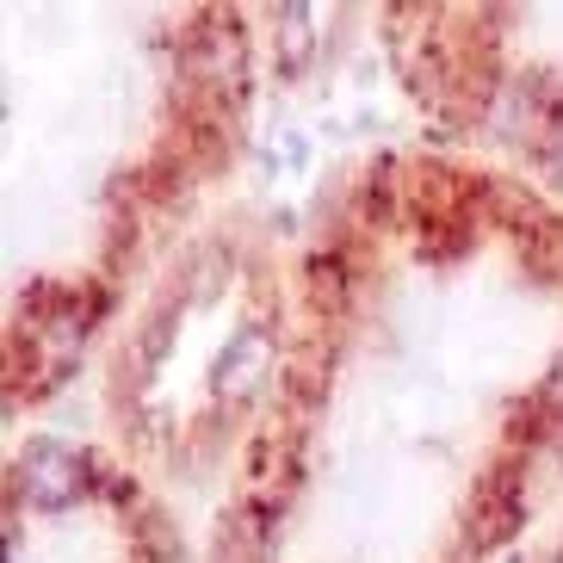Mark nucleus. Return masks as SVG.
<instances>
[{"instance_id":"2","label":"nucleus","mask_w":563,"mask_h":563,"mask_svg":"<svg viewBox=\"0 0 563 563\" xmlns=\"http://www.w3.org/2000/svg\"><path fill=\"white\" fill-rule=\"evenodd\" d=\"M266 353V341L261 334H235V347H230V372H223V390H230V397H242V390H249V378H254V360H261Z\"/></svg>"},{"instance_id":"3","label":"nucleus","mask_w":563,"mask_h":563,"mask_svg":"<svg viewBox=\"0 0 563 563\" xmlns=\"http://www.w3.org/2000/svg\"><path fill=\"white\" fill-rule=\"evenodd\" d=\"M551 167H558V180H563V118H558V136H551Z\"/></svg>"},{"instance_id":"1","label":"nucleus","mask_w":563,"mask_h":563,"mask_svg":"<svg viewBox=\"0 0 563 563\" xmlns=\"http://www.w3.org/2000/svg\"><path fill=\"white\" fill-rule=\"evenodd\" d=\"M25 489H32V501H68V489H75V459H68V446H32L25 452Z\"/></svg>"}]
</instances>
